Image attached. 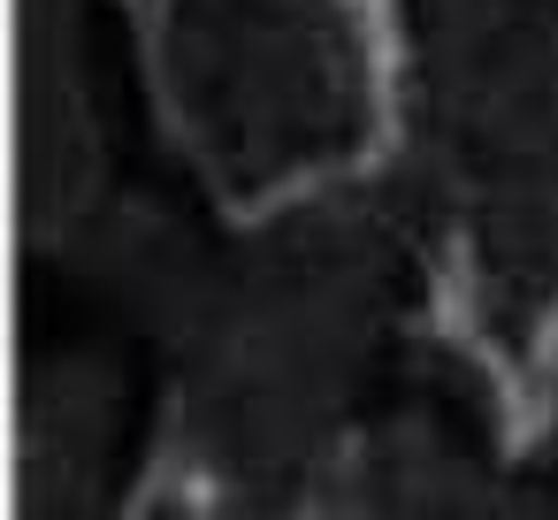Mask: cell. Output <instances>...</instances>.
<instances>
[{"label": "cell", "mask_w": 558, "mask_h": 520, "mask_svg": "<svg viewBox=\"0 0 558 520\" xmlns=\"http://www.w3.org/2000/svg\"><path fill=\"white\" fill-rule=\"evenodd\" d=\"M390 299V230L375 215H306L283 230L253 276L238 314L222 322L207 367V428L222 459L245 474L299 459L360 383Z\"/></svg>", "instance_id": "7a4b0ae2"}, {"label": "cell", "mask_w": 558, "mask_h": 520, "mask_svg": "<svg viewBox=\"0 0 558 520\" xmlns=\"http://www.w3.org/2000/svg\"><path fill=\"white\" fill-rule=\"evenodd\" d=\"M436 169L505 322L558 276V0H413Z\"/></svg>", "instance_id": "6da1fadb"}, {"label": "cell", "mask_w": 558, "mask_h": 520, "mask_svg": "<svg viewBox=\"0 0 558 520\" xmlns=\"http://www.w3.org/2000/svg\"><path fill=\"white\" fill-rule=\"evenodd\" d=\"M177 77L238 177L360 138V70L329 0H177Z\"/></svg>", "instance_id": "3957f363"}]
</instances>
